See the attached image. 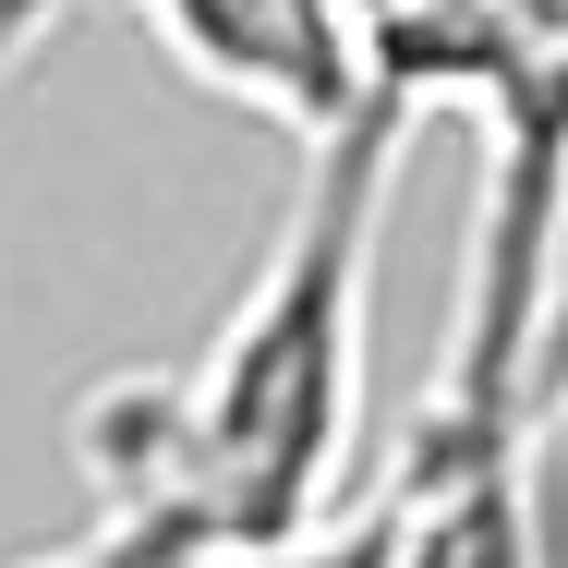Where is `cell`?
Wrapping results in <instances>:
<instances>
[{"mask_svg":"<svg viewBox=\"0 0 568 568\" xmlns=\"http://www.w3.org/2000/svg\"><path fill=\"white\" fill-rule=\"evenodd\" d=\"M49 24H61V0H0V85L49 49Z\"/></svg>","mask_w":568,"mask_h":568,"instance_id":"5b68a950","label":"cell"},{"mask_svg":"<svg viewBox=\"0 0 568 568\" xmlns=\"http://www.w3.org/2000/svg\"><path fill=\"white\" fill-rule=\"evenodd\" d=\"M532 448L545 424H471L424 399L412 448L387 471V568H545Z\"/></svg>","mask_w":568,"mask_h":568,"instance_id":"7a4b0ae2","label":"cell"},{"mask_svg":"<svg viewBox=\"0 0 568 568\" xmlns=\"http://www.w3.org/2000/svg\"><path fill=\"white\" fill-rule=\"evenodd\" d=\"M412 98L363 73L327 133H303L291 219L266 242L242 315L194 375H121L85 412L98 471V557L182 568L219 545H291L351 496L363 459V315H375V230L399 194Z\"/></svg>","mask_w":568,"mask_h":568,"instance_id":"6da1fadb","label":"cell"},{"mask_svg":"<svg viewBox=\"0 0 568 568\" xmlns=\"http://www.w3.org/2000/svg\"><path fill=\"white\" fill-rule=\"evenodd\" d=\"M182 568H387V484L375 496H339L291 545H219V557H182Z\"/></svg>","mask_w":568,"mask_h":568,"instance_id":"277c9868","label":"cell"},{"mask_svg":"<svg viewBox=\"0 0 568 568\" xmlns=\"http://www.w3.org/2000/svg\"><path fill=\"white\" fill-rule=\"evenodd\" d=\"M339 12H351V37H375V24H399L412 0H339Z\"/></svg>","mask_w":568,"mask_h":568,"instance_id":"8992f818","label":"cell"},{"mask_svg":"<svg viewBox=\"0 0 568 568\" xmlns=\"http://www.w3.org/2000/svg\"><path fill=\"white\" fill-rule=\"evenodd\" d=\"M158 24V49L219 85L230 110L278 121L291 145L327 133V121L363 98V37H351L339 0H133Z\"/></svg>","mask_w":568,"mask_h":568,"instance_id":"3957f363","label":"cell"}]
</instances>
